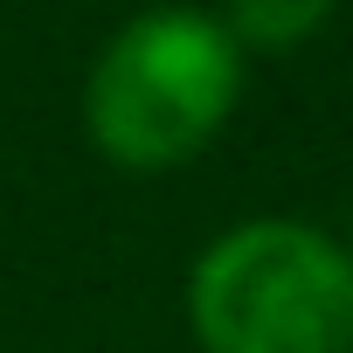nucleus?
<instances>
[{"label": "nucleus", "mask_w": 353, "mask_h": 353, "mask_svg": "<svg viewBox=\"0 0 353 353\" xmlns=\"http://www.w3.org/2000/svg\"><path fill=\"white\" fill-rule=\"evenodd\" d=\"M250 90V56L229 42L215 8L159 0L125 14L83 70L77 125L83 145L132 181L194 166L236 118Z\"/></svg>", "instance_id": "1"}, {"label": "nucleus", "mask_w": 353, "mask_h": 353, "mask_svg": "<svg viewBox=\"0 0 353 353\" xmlns=\"http://www.w3.org/2000/svg\"><path fill=\"white\" fill-rule=\"evenodd\" d=\"M194 353H353V243L312 215L215 229L181 284Z\"/></svg>", "instance_id": "2"}, {"label": "nucleus", "mask_w": 353, "mask_h": 353, "mask_svg": "<svg viewBox=\"0 0 353 353\" xmlns=\"http://www.w3.org/2000/svg\"><path fill=\"white\" fill-rule=\"evenodd\" d=\"M339 0H222L215 21L243 56H298L312 35H325Z\"/></svg>", "instance_id": "3"}]
</instances>
